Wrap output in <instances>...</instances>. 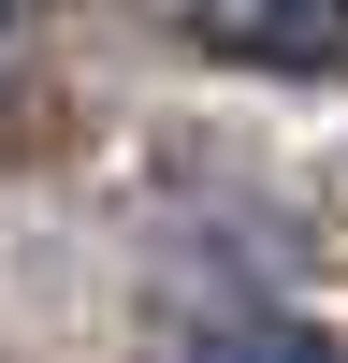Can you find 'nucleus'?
I'll list each match as a JSON object with an SVG mask.
<instances>
[{
    "label": "nucleus",
    "mask_w": 348,
    "mask_h": 363,
    "mask_svg": "<svg viewBox=\"0 0 348 363\" xmlns=\"http://www.w3.org/2000/svg\"><path fill=\"white\" fill-rule=\"evenodd\" d=\"M232 58H334L348 44V0H189Z\"/></svg>",
    "instance_id": "obj_1"
},
{
    "label": "nucleus",
    "mask_w": 348,
    "mask_h": 363,
    "mask_svg": "<svg viewBox=\"0 0 348 363\" xmlns=\"http://www.w3.org/2000/svg\"><path fill=\"white\" fill-rule=\"evenodd\" d=\"M189 363H334V349H319L305 320H203Z\"/></svg>",
    "instance_id": "obj_2"
},
{
    "label": "nucleus",
    "mask_w": 348,
    "mask_h": 363,
    "mask_svg": "<svg viewBox=\"0 0 348 363\" xmlns=\"http://www.w3.org/2000/svg\"><path fill=\"white\" fill-rule=\"evenodd\" d=\"M0 44H15V0H0Z\"/></svg>",
    "instance_id": "obj_3"
}]
</instances>
